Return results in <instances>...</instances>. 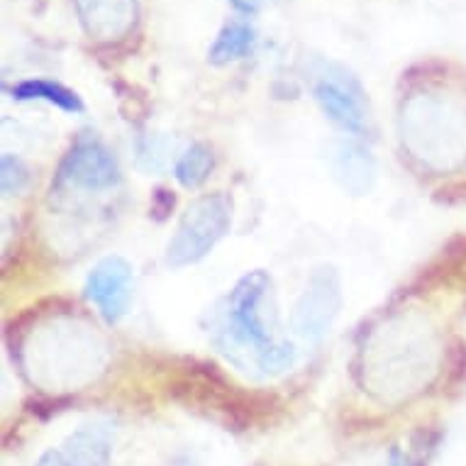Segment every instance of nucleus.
I'll list each match as a JSON object with an SVG mask.
<instances>
[{
	"instance_id": "obj_1",
	"label": "nucleus",
	"mask_w": 466,
	"mask_h": 466,
	"mask_svg": "<svg viewBox=\"0 0 466 466\" xmlns=\"http://www.w3.org/2000/svg\"><path fill=\"white\" fill-rule=\"evenodd\" d=\"M232 206L220 193L203 196L186 208L177 235L167 247V264L174 268L196 264L228 235Z\"/></svg>"
},
{
	"instance_id": "obj_2",
	"label": "nucleus",
	"mask_w": 466,
	"mask_h": 466,
	"mask_svg": "<svg viewBox=\"0 0 466 466\" xmlns=\"http://www.w3.org/2000/svg\"><path fill=\"white\" fill-rule=\"evenodd\" d=\"M342 308V286L335 267H318L308 279L293 308V329L306 342H318L328 335Z\"/></svg>"
},
{
	"instance_id": "obj_3",
	"label": "nucleus",
	"mask_w": 466,
	"mask_h": 466,
	"mask_svg": "<svg viewBox=\"0 0 466 466\" xmlns=\"http://www.w3.org/2000/svg\"><path fill=\"white\" fill-rule=\"evenodd\" d=\"M268 289H271V279L261 268H257L242 276L229 293V332L239 344L257 350V357L274 347L264 315H261V303L267 299Z\"/></svg>"
},
{
	"instance_id": "obj_4",
	"label": "nucleus",
	"mask_w": 466,
	"mask_h": 466,
	"mask_svg": "<svg viewBox=\"0 0 466 466\" xmlns=\"http://www.w3.org/2000/svg\"><path fill=\"white\" fill-rule=\"evenodd\" d=\"M315 100L320 103L332 123L342 130L361 135L367 127V100L360 84L344 71H325L313 86Z\"/></svg>"
},
{
	"instance_id": "obj_5",
	"label": "nucleus",
	"mask_w": 466,
	"mask_h": 466,
	"mask_svg": "<svg viewBox=\"0 0 466 466\" xmlns=\"http://www.w3.org/2000/svg\"><path fill=\"white\" fill-rule=\"evenodd\" d=\"M86 296L107 322L127 313L132 299V267L123 257L100 259L86 279Z\"/></svg>"
},
{
	"instance_id": "obj_6",
	"label": "nucleus",
	"mask_w": 466,
	"mask_h": 466,
	"mask_svg": "<svg viewBox=\"0 0 466 466\" xmlns=\"http://www.w3.org/2000/svg\"><path fill=\"white\" fill-rule=\"evenodd\" d=\"M117 178H120L117 161L96 139L76 142L62 164V181L78 188H88V191L107 188L117 184Z\"/></svg>"
},
{
	"instance_id": "obj_7",
	"label": "nucleus",
	"mask_w": 466,
	"mask_h": 466,
	"mask_svg": "<svg viewBox=\"0 0 466 466\" xmlns=\"http://www.w3.org/2000/svg\"><path fill=\"white\" fill-rule=\"evenodd\" d=\"M113 442L107 430L81 428L64 440L56 450H46L37 466H107Z\"/></svg>"
},
{
	"instance_id": "obj_8",
	"label": "nucleus",
	"mask_w": 466,
	"mask_h": 466,
	"mask_svg": "<svg viewBox=\"0 0 466 466\" xmlns=\"http://www.w3.org/2000/svg\"><path fill=\"white\" fill-rule=\"evenodd\" d=\"M76 8L91 37L115 39L135 25L137 0H76Z\"/></svg>"
},
{
	"instance_id": "obj_9",
	"label": "nucleus",
	"mask_w": 466,
	"mask_h": 466,
	"mask_svg": "<svg viewBox=\"0 0 466 466\" xmlns=\"http://www.w3.org/2000/svg\"><path fill=\"white\" fill-rule=\"evenodd\" d=\"M332 168H335L337 181L357 196L369 191L371 178H374V159L369 157L367 149L350 145V142L337 145L332 154Z\"/></svg>"
},
{
	"instance_id": "obj_10",
	"label": "nucleus",
	"mask_w": 466,
	"mask_h": 466,
	"mask_svg": "<svg viewBox=\"0 0 466 466\" xmlns=\"http://www.w3.org/2000/svg\"><path fill=\"white\" fill-rule=\"evenodd\" d=\"M254 46V30L247 23H229L215 37L208 59L213 64H229L242 59Z\"/></svg>"
},
{
	"instance_id": "obj_11",
	"label": "nucleus",
	"mask_w": 466,
	"mask_h": 466,
	"mask_svg": "<svg viewBox=\"0 0 466 466\" xmlns=\"http://www.w3.org/2000/svg\"><path fill=\"white\" fill-rule=\"evenodd\" d=\"M13 96L17 100H46V103L62 107L66 113H81L84 110V103H81L76 93L59 84H52V81H42V78H30V81L17 84L13 88Z\"/></svg>"
},
{
	"instance_id": "obj_12",
	"label": "nucleus",
	"mask_w": 466,
	"mask_h": 466,
	"mask_svg": "<svg viewBox=\"0 0 466 466\" xmlns=\"http://www.w3.org/2000/svg\"><path fill=\"white\" fill-rule=\"evenodd\" d=\"M213 171V152L206 145H191L177 164V181L184 188H198Z\"/></svg>"
},
{
	"instance_id": "obj_13",
	"label": "nucleus",
	"mask_w": 466,
	"mask_h": 466,
	"mask_svg": "<svg viewBox=\"0 0 466 466\" xmlns=\"http://www.w3.org/2000/svg\"><path fill=\"white\" fill-rule=\"evenodd\" d=\"M30 184V171L15 154H3L0 159V186L5 196H17L25 191V186Z\"/></svg>"
},
{
	"instance_id": "obj_14",
	"label": "nucleus",
	"mask_w": 466,
	"mask_h": 466,
	"mask_svg": "<svg viewBox=\"0 0 466 466\" xmlns=\"http://www.w3.org/2000/svg\"><path fill=\"white\" fill-rule=\"evenodd\" d=\"M293 361V347L290 344H274L271 350L257 357V364L264 374H281Z\"/></svg>"
},
{
	"instance_id": "obj_15",
	"label": "nucleus",
	"mask_w": 466,
	"mask_h": 466,
	"mask_svg": "<svg viewBox=\"0 0 466 466\" xmlns=\"http://www.w3.org/2000/svg\"><path fill=\"white\" fill-rule=\"evenodd\" d=\"M229 3L242 13H257V10L267 8L268 3H274V0H229Z\"/></svg>"
}]
</instances>
